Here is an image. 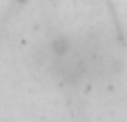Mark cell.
<instances>
[{"mask_svg":"<svg viewBox=\"0 0 127 122\" xmlns=\"http://www.w3.org/2000/svg\"><path fill=\"white\" fill-rule=\"evenodd\" d=\"M40 67L60 84L76 87L85 82L87 67H85V53H83L80 38L60 36L47 42L40 53Z\"/></svg>","mask_w":127,"mask_h":122,"instance_id":"1","label":"cell"},{"mask_svg":"<svg viewBox=\"0 0 127 122\" xmlns=\"http://www.w3.org/2000/svg\"><path fill=\"white\" fill-rule=\"evenodd\" d=\"M80 42H83V53H85L87 80H105L118 71V67H121L118 53L103 33L83 36Z\"/></svg>","mask_w":127,"mask_h":122,"instance_id":"2","label":"cell"}]
</instances>
